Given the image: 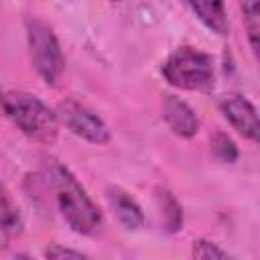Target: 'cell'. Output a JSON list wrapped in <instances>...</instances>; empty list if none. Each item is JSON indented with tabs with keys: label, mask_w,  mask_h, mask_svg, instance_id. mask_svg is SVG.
<instances>
[{
	"label": "cell",
	"mask_w": 260,
	"mask_h": 260,
	"mask_svg": "<svg viewBox=\"0 0 260 260\" xmlns=\"http://www.w3.org/2000/svg\"><path fill=\"white\" fill-rule=\"evenodd\" d=\"M49 185L67 225L81 236H93L102 228V211L91 201L75 175L55 158L47 160Z\"/></svg>",
	"instance_id": "1"
},
{
	"label": "cell",
	"mask_w": 260,
	"mask_h": 260,
	"mask_svg": "<svg viewBox=\"0 0 260 260\" xmlns=\"http://www.w3.org/2000/svg\"><path fill=\"white\" fill-rule=\"evenodd\" d=\"M4 114L18 126V130L39 144H53L59 134V120L55 112L35 93L10 91L4 95Z\"/></svg>",
	"instance_id": "2"
},
{
	"label": "cell",
	"mask_w": 260,
	"mask_h": 260,
	"mask_svg": "<svg viewBox=\"0 0 260 260\" xmlns=\"http://www.w3.org/2000/svg\"><path fill=\"white\" fill-rule=\"evenodd\" d=\"M162 77L173 87L207 93L215 83L213 59L199 49L179 47L162 63Z\"/></svg>",
	"instance_id": "3"
},
{
	"label": "cell",
	"mask_w": 260,
	"mask_h": 260,
	"mask_svg": "<svg viewBox=\"0 0 260 260\" xmlns=\"http://www.w3.org/2000/svg\"><path fill=\"white\" fill-rule=\"evenodd\" d=\"M26 41L32 65L47 83H57L65 69V57L53 28L41 18L26 20Z\"/></svg>",
	"instance_id": "4"
},
{
	"label": "cell",
	"mask_w": 260,
	"mask_h": 260,
	"mask_svg": "<svg viewBox=\"0 0 260 260\" xmlns=\"http://www.w3.org/2000/svg\"><path fill=\"white\" fill-rule=\"evenodd\" d=\"M55 116L59 120V124H63L65 128H69L75 136L91 142V144H106L110 140V130L106 126V122L85 104L77 102V100H63L57 104L55 108Z\"/></svg>",
	"instance_id": "5"
},
{
	"label": "cell",
	"mask_w": 260,
	"mask_h": 260,
	"mask_svg": "<svg viewBox=\"0 0 260 260\" xmlns=\"http://www.w3.org/2000/svg\"><path fill=\"white\" fill-rule=\"evenodd\" d=\"M219 110L225 116V120L248 140H258V114L250 100H246L240 93H230L221 98Z\"/></svg>",
	"instance_id": "6"
},
{
	"label": "cell",
	"mask_w": 260,
	"mask_h": 260,
	"mask_svg": "<svg viewBox=\"0 0 260 260\" xmlns=\"http://www.w3.org/2000/svg\"><path fill=\"white\" fill-rule=\"evenodd\" d=\"M160 110H162V120L167 122V126L181 138H193L197 132H199V118L195 114V110L183 102L181 98L177 95H165L162 98V104H160Z\"/></svg>",
	"instance_id": "7"
},
{
	"label": "cell",
	"mask_w": 260,
	"mask_h": 260,
	"mask_svg": "<svg viewBox=\"0 0 260 260\" xmlns=\"http://www.w3.org/2000/svg\"><path fill=\"white\" fill-rule=\"evenodd\" d=\"M106 197H108V203H110L114 215L126 230H140L144 225V213H142L140 205L124 189L110 187Z\"/></svg>",
	"instance_id": "8"
},
{
	"label": "cell",
	"mask_w": 260,
	"mask_h": 260,
	"mask_svg": "<svg viewBox=\"0 0 260 260\" xmlns=\"http://www.w3.org/2000/svg\"><path fill=\"white\" fill-rule=\"evenodd\" d=\"M189 8L197 14V18L215 35L225 37L230 32V20L225 14L223 2H191Z\"/></svg>",
	"instance_id": "9"
},
{
	"label": "cell",
	"mask_w": 260,
	"mask_h": 260,
	"mask_svg": "<svg viewBox=\"0 0 260 260\" xmlns=\"http://www.w3.org/2000/svg\"><path fill=\"white\" fill-rule=\"evenodd\" d=\"M0 232L6 236H18L22 232V215L4 183H0Z\"/></svg>",
	"instance_id": "10"
},
{
	"label": "cell",
	"mask_w": 260,
	"mask_h": 260,
	"mask_svg": "<svg viewBox=\"0 0 260 260\" xmlns=\"http://www.w3.org/2000/svg\"><path fill=\"white\" fill-rule=\"evenodd\" d=\"M158 203H160V213L165 219V230L167 232H179L183 225V211L179 201L169 193V191H160L158 193Z\"/></svg>",
	"instance_id": "11"
},
{
	"label": "cell",
	"mask_w": 260,
	"mask_h": 260,
	"mask_svg": "<svg viewBox=\"0 0 260 260\" xmlns=\"http://www.w3.org/2000/svg\"><path fill=\"white\" fill-rule=\"evenodd\" d=\"M244 12V24L248 30V41L254 53H258V32H260V4L258 2H244L242 6Z\"/></svg>",
	"instance_id": "12"
},
{
	"label": "cell",
	"mask_w": 260,
	"mask_h": 260,
	"mask_svg": "<svg viewBox=\"0 0 260 260\" xmlns=\"http://www.w3.org/2000/svg\"><path fill=\"white\" fill-rule=\"evenodd\" d=\"M211 148H213V154L221 160V162H234L238 160V148L234 144V140L223 134V132H217L213 134L211 138Z\"/></svg>",
	"instance_id": "13"
},
{
	"label": "cell",
	"mask_w": 260,
	"mask_h": 260,
	"mask_svg": "<svg viewBox=\"0 0 260 260\" xmlns=\"http://www.w3.org/2000/svg\"><path fill=\"white\" fill-rule=\"evenodd\" d=\"M193 260H232L215 242L199 238L193 242Z\"/></svg>",
	"instance_id": "14"
},
{
	"label": "cell",
	"mask_w": 260,
	"mask_h": 260,
	"mask_svg": "<svg viewBox=\"0 0 260 260\" xmlns=\"http://www.w3.org/2000/svg\"><path fill=\"white\" fill-rule=\"evenodd\" d=\"M45 256H47V260H89V258H87L85 254H81L79 250L61 246V244H51V246L45 250Z\"/></svg>",
	"instance_id": "15"
},
{
	"label": "cell",
	"mask_w": 260,
	"mask_h": 260,
	"mask_svg": "<svg viewBox=\"0 0 260 260\" xmlns=\"http://www.w3.org/2000/svg\"><path fill=\"white\" fill-rule=\"evenodd\" d=\"M14 260H35L32 256H28V254H16L14 256Z\"/></svg>",
	"instance_id": "16"
},
{
	"label": "cell",
	"mask_w": 260,
	"mask_h": 260,
	"mask_svg": "<svg viewBox=\"0 0 260 260\" xmlns=\"http://www.w3.org/2000/svg\"><path fill=\"white\" fill-rule=\"evenodd\" d=\"M4 114V95H2V91H0V116Z\"/></svg>",
	"instance_id": "17"
}]
</instances>
